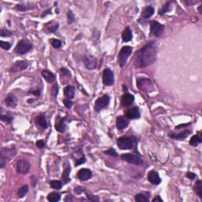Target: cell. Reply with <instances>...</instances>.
<instances>
[{"label": "cell", "instance_id": "6da1fadb", "mask_svg": "<svg viewBox=\"0 0 202 202\" xmlns=\"http://www.w3.org/2000/svg\"><path fill=\"white\" fill-rule=\"evenodd\" d=\"M157 56L156 41H151L138 50L134 55V64L138 68H143L153 63Z\"/></svg>", "mask_w": 202, "mask_h": 202}, {"label": "cell", "instance_id": "7a4b0ae2", "mask_svg": "<svg viewBox=\"0 0 202 202\" xmlns=\"http://www.w3.org/2000/svg\"><path fill=\"white\" fill-rule=\"evenodd\" d=\"M15 155H16V149L14 147L2 148L1 151V156H0L1 168H4L6 164V162L11 160Z\"/></svg>", "mask_w": 202, "mask_h": 202}, {"label": "cell", "instance_id": "3957f363", "mask_svg": "<svg viewBox=\"0 0 202 202\" xmlns=\"http://www.w3.org/2000/svg\"><path fill=\"white\" fill-rule=\"evenodd\" d=\"M117 145L122 150L132 149L134 145H136V141L131 137H122L118 139Z\"/></svg>", "mask_w": 202, "mask_h": 202}, {"label": "cell", "instance_id": "277c9868", "mask_svg": "<svg viewBox=\"0 0 202 202\" xmlns=\"http://www.w3.org/2000/svg\"><path fill=\"white\" fill-rule=\"evenodd\" d=\"M137 86L138 89L144 93H151L154 90V86L152 81L148 78H142L140 77L137 81Z\"/></svg>", "mask_w": 202, "mask_h": 202}, {"label": "cell", "instance_id": "5b68a950", "mask_svg": "<svg viewBox=\"0 0 202 202\" xmlns=\"http://www.w3.org/2000/svg\"><path fill=\"white\" fill-rule=\"evenodd\" d=\"M132 51H133V47L129 46H125L120 50L119 54V63L121 67H123L127 62L128 57L131 55Z\"/></svg>", "mask_w": 202, "mask_h": 202}, {"label": "cell", "instance_id": "8992f818", "mask_svg": "<svg viewBox=\"0 0 202 202\" xmlns=\"http://www.w3.org/2000/svg\"><path fill=\"white\" fill-rule=\"evenodd\" d=\"M32 48V44L28 40L22 39L18 42V45L15 47V51L21 55H24L25 53L28 52Z\"/></svg>", "mask_w": 202, "mask_h": 202}, {"label": "cell", "instance_id": "52a82bcc", "mask_svg": "<svg viewBox=\"0 0 202 202\" xmlns=\"http://www.w3.org/2000/svg\"><path fill=\"white\" fill-rule=\"evenodd\" d=\"M110 103V97L107 95H103V96L99 97L96 100L95 105H94V109L96 111L99 112L101 110L104 109Z\"/></svg>", "mask_w": 202, "mask_h": 202}, {"label": "cell", "instance_id": "ba28073f", "mask_svg": "<svg viewBox=\"0 0 202 202\" xmlns=\"http://www.w3.org/2000/svg\"><path fill=\"white\" fill-rule=\"evenodd\" d=\"M122 160L129 163V164H135V165H142L143 164V160L141 157L137 155L131 153H124L121 155Z\"/></svg>", "mask_w": 202, "mask_h": 202}, {"label": "cell", "instance_id": "9c48e42d", "mask_svg": "<svg viewBox=\"0 0 202 202\" xmlns=\"http://www.w3.org/2000/svg\"><path fill=\"white\" fill-rule=\"evenodd\" d=\"M164 28H165L164 25H163V24H160L158 21H152L150 23V32H151V34L154 35L156 37H160V35L164 32Z\"/></svg>", "mask_w": 202, "mask_h": 202}, {"label": "cell", "instance_id": "30bf717a", "mask_svg": "<svg viewBox=\"0 0 202 202\" xmlns=\"http://www.w3.org/2000/svg\"><path fill=\"white\" fill-rule=\"evenodd\" d=\"M103 82L107 86H111L115 83V78H114L113 72L110 69L103 70Z\"/></svg>", "mask_w": 202, "mask_h": 202}, {"label": "cell", "instance_id": "8fae6325", "mask_svg": "<svg viewBox=\"0 0 202 202\" xmlns=\"http://www.w3.org/2000/svg\"><path fill=\"white\" fill-rule=\"evenodd\" d=\"M30 164L27 160H20L17 163V171L19 174H25L29 171Z\"/></svg>", "mask_w": 202, "mask_h": 202}, {"label": "cell", "instance_id": "7c38bea8", "mask_svg": "<svg viewBox=\"0 0 202 202\" xmlns=\"http://www.w3.org/2000/svg\"><path fill=\"white\" fill-rule=\"evenodd\" d=\"M28 67V63L24 61L20 60V61H17L14 63H13V65L10 67V71L11 73H16V72H18V71H21L25 70Z\"/></svg>", "mask_w": 202, "mask_h": 202}, {"label": "cell", "instance_id": "4fadbf2b", "mask_svg": "<svg viewBox=\"0 0 202 202\" xmlns=\"http://www.w3.org/2000/svg\"><path fill=\"white\" fill-rule=\"evenodd\" d=\"M125 115L128 119H138L141 116L139 108L138 107H131L125 111Z\"/></svg>", "mask_w": 202, "mask_h": 202}, {"label": "cell", "instance_id": "5bb4252c", "mask_svg": "<svg viewBox=\"0 0 202 202\" xmlns=\"http://www.w3.org/2000/svg\"><path fill=\"white\" fill-rule=\"evenodd\" d=\"M92 176H93V173L87 168H82L77 172V178L81 181H87L92 178Z\"/></svg>", "mask_w": 202, "mask_h": 202}, {"label": "cell", "instance_id": "9a60e30c", "mask_svg": "<svg viewBox=\"0 0 202 202\" xmlns=\"http://www.w3.org/2000/svg\"><path fill=\"white\" fill-rule=\"evenodd\" d=\"M147 177L148 182H151L153 185H159V184L161 183V178H160L159 174L156 171H150L148 174Z\"/></svg>", "mask_w": 202, "mask_h": 202}, {"label": "cell", "instance_id": "2e32d148", "mask_svg": "<svg viewBox=\"0 0 202 202\" xmlns=\"http://www.w3.org/2000/svg\"><path fill=\"white\" fill-rule=\"evenodd\" d=\"M84 63L86 68L89 70L95 69L96 67V60L93 56L91 55H86L84 58Z\"/></svg>", "mask_w": 202, "mask_h": 202}, {"label": "cell", "instance_id": "e0dca14e", "mask_svg": "<svg viewBox=\"0 0 202 202\" xmlns=\"http://www.w3.org/2000/svg\"><path fill=\"white\" fill-rule=\"evenodd\" d=\"M65 119H66V118H61V117H59V116H58V117L56 118L55 127L57 131L63 133V132H64L65 130H66L67 125H66V122H65Z\"/></svg>", "mask_w": 202, "mask_h": 202}, {"label": "cell", "instance_id": "ac0fdd59", "mask_svg": "<svg viewBox=\"0 0 202 202\" xmlns=\"http://www.w3.org/2000/svg\"><path fill=\"white\" fill-rule=\"evenodd\" d=\"M129 124V121L126 117L124 116H119L117 118L116 120V125L119 129H124L125 128H127V126Z\"/></svg>", "mask_w": 202, "mask_h": 202}, {"label": "cell", "instance_id": "d6986e66", "mask_svg": "<svg viewBox=\"0 0 202 202\" xmlns=\"http://www.w3.org/2000/svg\"><path fill=\"white\" fill-rule=\"evenodd\" d=\"M6 105L11 108H15L18 106V99L14 94H9L5 99Z\"/></svg>", "mask_w": 202, "mask_h": 202}, {"label": "cell", "instance_id": "ffe728a7", "mask_svg": "<svg viewBox=\"0 0 202 202\" xmlns=\"http://www.w3.org/2000/svg\"><path fill=\"white\" fill-rule=\"evenodd\" d=\"M134 101V96L130 93H125L122 96V104L124 107H129L133 103Z\"/></svg>", "mask_w": 202, "mask_h": 202}, {"label": "cell", "instance_id": "44dd1931", "mask_svg": "<svg viewBox=\"0 0 202 202\" xmlns=\"http://www.w3.org/2000/svg\"><path fill=\"white\" fill-rule=\"evenodd\" d=\"M41 75H42V77H44V79L47 82L52 83L53 81H55V75L52 72H50V71L47 70H44L41 72Z\"/></svg>", "mask_w": 202, "mask_h": 202}, {"label": "cell", "instance_id": "7402d4cb", "mask_svg": "<svg viewBox=\"0 0 202 202\" xmlns=\"http://www.w3.org/2000/svg\"><path fill=\"white\" fill-rule=\"evenodd\" d=\"M190 134V130H185L178 133H170L169 137L174 140H184Z\"/></svg>", "mask_w": 202, "mask_h": 202}, {"label": "cell", "instance_id": "603a6c76", "mask_svg": "<svg viewBox=\"0 0 202 202\" xmlns=\"http://www.w3.org/2000/svg\"><path fill=\"white\" fill-rule=\"evenodd\" d=\"M36 122L37 125H40L42 129H46L47 127V123L46 115L45 114H41L36 118Z\"/></svg>", "mask_w": 202, "mask_h": 202}, {"label": "cell", "instance_id": "cb8c5ba5", "mask_svg": "<svg viewBox=\"0 0 202 202\" xmlns=\"http://www.w3.org/2000/svg\"><path fill=\"white\" fill-rule=\"evenodd\" d=\"M154 13H155V9H154L152 6H146L145 8L143 10V11H142V17L143 18L148 19L149 18H151V17L154 14Z\"/></svg>", "mask_w": 202, "mask_h": 202}, {"label": "cell", "instance_id": "d4e9b609", "mask_svg": "<svg viewBox=\"0 0 202 202\" xmlns=\"http://www.w3.org/2000/svg\"><path fill=\"white\" fill-rule=\"evenodd\" d=\"M64 94L68 99H73L75 95V88L72 85H67L64 89Z\"/></svg>", "mask_w": 202, "mask_h": 202}, {"label": "cell", "instance_id": "484cf974", "mask_svg": "<svg viewBox=\"0 0 202 202\" xmlns=\"http://www.w3.org/2000/svg\"><path fill=\"white\" fill-rule=\"evenodd\" d=\"M133 38V33L129 27H126L124 32H122V40L124 42H129Z\"/></svg>", "mask_w": 202, "mask_h": 202}, {"label": "cell", "instance_id": "4316f807", "mask_svg": "<svg viewBox=\"0 0 202 202\" xmlns=\"http://www.w3.org/2000/svg\"><path fill=\"white\" fill-rule=\"evenodd\" d=\"M17 10H20V11H28V10H33V9L37 8V6H33L32 4H18L16 6Z\"/></svg>", "mask_w": 202, "mask_h": 202}, {"label": "cell", "instance_id": "83f0119b", "mask_svg": "<svg viewBox=\"0 0 202 202\" xmlns=\"http://www.w3.org/2000/svg\"><path fill=\"white\" fill-rule=\"evenodd\" d=\"M47 200L50 202H57L61 199V194L57 192H51L47 197Z\"/></svg>", "mask_w": 202, "mask_h": 202}, {"label": "cell", "instance_id": "f1b7e54d", "mask_svg": "<svg viewBox=\"0 0 202 202\" xmlns=\"http://www.w3.org/2000/svg\"><path fill=\"white\" fill-rule=\"evenodd\" d=\"M194 190L199 197L202 198V182L200 180H198L196 184L194 185Z\"/></svg>", "mask_w": 202, "mask_h": 202}, {"label": "cell", "instance_id": "f546056e", "mask_svg": "<svg viewBox=\"0 0 202 202\" xmlns=\"http://www.w3.org/2000/svg\"><path fill=\"white\" fill-rule=\"evenodd\" d=\"M70 173V166H67V168H65L64 171L63 172V174H62V178L63 179L64 182L66 184L68 183V182L70 181L69 178Z\"/></svg>", "mask_w": 202, "mask_h": 202}, {"label": "cell", "instance_id": "4dcf8cb0", "mask_svg": "<svg viewBox=\"0 0 202 202\" xmlns=\"http://www.w3.org/2000/svg\"><path fill=\"white\" fill-rule=\"evenodd\" d=\"M201 142L202 139L200 137H199L198 135H194L193 136L192 138H191V139H190V145L191 146H193V147H196V146H197L199 144L201 143Z\"/></svg>", "mask_w": 202, "mask_h": 202}, {"label": "cell", "instance_id": "1f68e13d", "mask_svg": "<svg viewBox=\"0 0 202 202\" xmlns=\"http://www.w3.org/2000/svg\"><path fill=\"white\" fill-rule=\"evenodd\" d=\"M135 200L137 202H148L149 201V198L148 196H146L145 194L142 193V194H137L134 197Z\"/></svg>", "mask_w": 202, "mask_h": 202}, {"label": "cell", "instance_id": "d6a6232c", "mask_svg": "<svg viewBox=\"0 0 202 202\" xmlns=\"http://www.w3.org/2000/svg\"><path fill=\"white\" fill-rule=\"evenodd\" d=\"M28 192V185H24V186H21V187L18 190V196L19 198H22L26 195Z\"/></svg>", "mask_w": 202, "mask_h": 202}, {"label": "cell", "instance_id": "836d02e7", "mask_svg": "<svg viewBox=\"0 0 202 202\" xmlns=\"http://www.w3.org/2000/svg\"><path fill=\"white\" fill-rule=\"evenodd\" d=\"M50 186L53 189L60 190L63 187V182L59 181V180H51L50 182Z\"/></svg>", "mask_w": 202, "mask_h": 202}, {"label": "cell", "instance_id": "e575fe53", "mask_svg": "<svg viewBox=\"0 0 202 202\" xmlns=\"http://www.w3.org/2000/svg\"><path fill=\"white\" fill-rule=\"evenodd\" d=\"M50 44L51 46L54 47V48H60L61 47H62V42H61L59 40H57V39H50Z\"/></svg>", "mask_w": 202, "mask_h": 202}, {"label": "cell", "instance_id": "d590c367", "mask_svg": "<svg viewBox=\"0 0 202 202\" xmlns=\"http://www.w3.org/2000/svg\"><path fill=\"white\" fill-rule=\"evenodd\" d=\"M171 10V2H168L164 6H163V8H162L161 10H160V15H163V14H165V13L170 11Z\"/></svg>", "mask_w": 202, "mask_h": 202}, {"label": "cell", "instance_id": "8d00e7d4", "mask_svg": "<svg viewBox=\"0 0 202 202\" xmlns=\"http://www.w3.org/2000/svg\"><path fill=\"white\" fill-rule=\"evenodd\" d=\"M85 195H86V197H87V198L89 199V200H91V201H99V197L94 196V195H93V194H90V193L86 192V190H85Z\"/></svg>", "mask_w": 202, "mask_h": 202}, {"label": "cell", "instance_id": "74e56055", "mask_svg": "<svg viewBox=\"0 0 202 202\" xmlns=\"http://www.w3.org/2000/svg\"><path fill=\"white\" fill-rule=\"evenodd\" d=\"M74 14H73V13L72 12L71 10H69L68 14H67V21H68V23H69V24H72V23L74 21Z\"/></svg>", "mask_w": 202, "mask_h": 202}, {"label": "cell", "instance_id": "f35d334b", "mask_svg": "<svg viewBox=\"0 0 202 202\" xmlns=\"http://www.w3.org/2000/svg\"><path fill=\"white\" fill-rule=\"evenodd\" d=\"M0 46H1V47L3 49H5V50H9V49H10V47H11V44H10V43L9 42H6V41H0Z\"/></svg>", "mask_w": 202, "mask_h": 202}, {"label": "cell", "instance_id": "ab89813d", "mask_svg": "<svg viewBox=\"0 0 202 202\" xmlns=\"http://www.w3.org/2000/svg\"><path fill=\"white\" fill-rule=\"evenodd\" d=\"M85 161H86V160H85V156H84V154H83L81 157L78 158V159H77V160H76V161H75V166H76V167H77V166L81 165V164L85 163Z\"/></svg>", "mask_w": 202, "mask_h": 202}, {"label": "cell", "instance_id": "60d3db41", "mask_svg": "<svg viewBox=\"0 0 202 202\" xmlns=\"http://www.w3.org/2000/svg\"><path fill=\"white\" fill-rule=\"evenodd\" d=\"M0 119L2 120V122H5L6 123H11L13 119L10 116H7V115H2L0 116Z\"/></svg>", "mask_w": 202, "mask_h": 202}, {"label": "cell", "instance_id": "b9f144b4", "mask_svg": "<svg viewBox=\"0 0 202 202\" xmlns=\"http://www.w3.org/2000/svg\"><path fill=\"white\" fill-rule=\"evenodd\" d=\"M104 153L107 154V155H109V156H115V157L118 156L117 152L115 151V149H114V148H110L108 150H106V151H104Z\"/></svg>", "mask_w": 202, "mask_h": 202}, {"label": "cell", "instance_id": "7bdbcfd3", "mask_svg": "<svg viewBox=\"0 0 202 202\" xmlns=\"http://www.w3.org/2000/svg\"><path fill=\"white\" fill-rule=\"evenodd\" d=\"M63 103H64L65 107H67V109H70L71 107H72V106H73V102L72 101H70V99H64L63 100Z\"/></svg>", "mask_w": 202, "mask_h": 202}, {"label": "cell", "instance_id": "ee69618b", "mask_svg": "<svg viewBox=\"0 0 202 202\" xmlns=\"http://www.w3.org/2000/svg\"><path fill=\"white\" fill-rule=\"evenodd\" d=\"M11 35H12L11 32L6 30V29H4V28H2V29H1V31H0V36L2 37H10Z\"/></svg>", "mask_w": 202, "mask_h": 202}, {"label": "cell", "instance_id": "f6af8a7d", "mask_svg": "<svg viewBox=\"0 0 202 202\" xmlns=\"http://www.w3.org/2000/svg\"><path fill=\"white\" fill-rule=\"evenodd\" d=\"M74 192L75 194H82V193L85 192V189L84 188V187H82V186H77V187L74 188Z\"/></svg>", "mask_w": 202, "mask_h": 202}, {"label": "cell", "instance_id": "bcb514c9", "mask_svg": "<svg viewBox=\"0 0 202 202\" xmlns=\"http://www.w3.org/2000/svg\"><path fill=\"white\" fill-rule=\"evenodd\" d=\"M186 178H189V179L193 180V179H194V178H196L197 174H194V173H193V172L188 171V172H186Z\"/></svg>", "mask_w": 202, "mask_h": 202}, {"label": "cell", "instance_id": "7dc6e473", "mask_svg": "<svg viewBox=\"0 0 202 202\" xmlns=\"http://www.w3.org/2000/svg\"><path fill=\"white\" fill-rule=\"evenodd\" d=\"M36 145H37V147L40 148H44L45 147V142H44L43 140H39V141H37Z\"/></svg>", "mask_w": 202, "mask_h": 202}, {"label": "cell", "instance_id": "c3c4849f", "mask_svg": "<svg viewBox=\"0 0 202 202\" xmlns=\"http://www.w3.org/2000/svg\"><path fill=\"white\" fill-rule=\"evenodd\" d=\"M60 72H61V73H62V74L67 75L68 77H70V71L68 70L67 69H66V68H63H63H61Z\"/></svg>", "mask_w": 202, "mask_h": 202}, {"label": "cell", "instance_id": "681fc988", "mask_svg": "<svg viewBox=\"0 0 202 202\" xmlns=\"http://www.w3.org/2000/svg\"><path fill=\"white\" fill-rule=\"evenodd\" d=\"M28 93H32V95L36 96H41V91L39 90V89H37V90H32V91H29Z\"/></svg>", "mask_w": 202, "mask_h": 202}, {"label": "cell", "instance_id": "f907efd6", "mask_svg": "<svg viewBox=\"0 0 202 202\" xmlns=\"http://www.w3.org/2000/svg\"><path fill=\"white\" fill-rule=\"evenodd\" d=\"M65 201H73V197H72V196L71 195H67V197H66V198L64 199Z\"/></svg>", "mask_w": 202, "mask_h": 202}, {"label": "cell", "instance_id": "816d5d0a", "mask_svg": "<svg viewBox=\"0 0 202 202\" xmlns=\"http://www.w3.org/2000/svg\"><path fill=\"white\" fill-rule=\"evenodd\" d=\"M190 123H187V124H183V125H177L175 127L176 129H181V128L182 127H186V125H190Z\"/></svg>", "mask_w": 202, "mask_h": 202}, {"label": "cell", "instance_id": "f5cc1de1", "mask_svg": "<svg viewBox=\"0 0 202 202\" xmlns=\"http://www.w3.org/2000/svg\"><path fill=\"white\" fill-rule=\"evenodd\" d=\"M185 2H186V4L188 5V6H191V5H194V4H196V1H185Z\"/></svg>", "mask_w": 202, "mask_h": 202}, {"label": "cell", "instance_id": "db71d44e", "mask_svg": "<svg viewBox=\"0 0 202 202\" xmlns=\"http://www.w3.org/2000/svg\"><path fill=\"white\" fill-rule=\"evenodd\" d=\"M152 201H153V202H156V201H160V202H162V201H163V200H162L161 198H160V196H156V197L154 198L153 200H152Z\"/></svg>", "mask_w": 202, "mask_h": 202}, {"label": "cell", "instance_id": "11a10c76", "mask_svg": "<svg viewBox=\"0 0 202 202\" xmlns=\"http://www.w3.org/2000/svg\"><path fill=\"white\" fill-rule=\"evenodd\" d=\"M50 11H51V10H50V9H49V10H47V11H44V14H42V18H44V17H45L47 15V14H50Z\"/></svg>", "mask_w": 202, "mask_h": 202}, {"label": "cell", "instance_id": "9f6ffc18", "mask_svg": "<svg viewBox=\"0 0 202 202\" xmlns=\"http://www.w3.org/2000/svg\"><path fill=\"white\" fill-rule=\"evenodd\" d=\"M201 7H202V6H199V8H198V10H199V13H200V14H202V13H201Z\"/></svg>", "mask_w": 202, "mask_h": 202}, {"label": "cell", "instance_id": "6f0895ef", "mask_svg": "<svg viewBox=\"0 0 202 202\" xmlns=\"http://www.w3.org/2000/svg\"><path fill=\"white\" fill-rule=\"evenodd\" d=\"M123 88H124V91H126V92H127V88H125V85H124V86H123Z\"/></svg>", "mask_w": 202, "mask_h": 202}]
</instances>
